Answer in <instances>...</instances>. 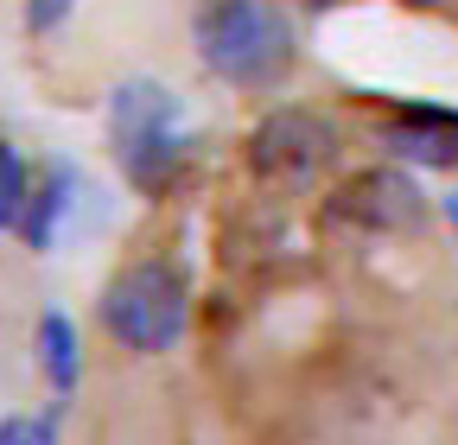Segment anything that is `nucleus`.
<instances>
[{"instance_id":"obj_1","label":"nucleus","mask_w":458,"mask_h":445,"mask_svg":"<svg viewBox=\"0 0 458 445\" xmlns=\"http://www.w3.org/2000/svg\"><path fill=\"white\" fill-rule=\"evenodd\" d=\"M191 38L204 71H216L236 89H280L286 71L300 64V38L280 0H204Z\"/></svg>"},{"instance_id":"obj_2","label":"nucleus","mask_w":458,"mask_h":445,"mask_svg":"<svg viewBox=\"0 0 458 445\" xmlns=\"http://www.w3.org/2000/svg\"><path fill=\"white\" fill-rule=\"evenodd\" d=\"M108 147H114V165L140 185V191H165L185 165V108L165 83H122L108 96Z\"/></svg>"},{"instance_id":"obj_3","label":"nucleus","mask_w":458,"mask_h":445,"mask_svg":"<svg viewBox=\"0 0 458 445\" xmlns=\"http://www.w3.org/2000/svg\"><path fill=\"white\" fill-rule=\"evenodd\" d=\"M185 312H191V293H185V273L172 261H134L102 293V331L134 357H159V350L179 344Z\"/></svg>"},{"instance_id":"obj_4","label":"nucleus","mask_w":458,"mask_h":445,"mask_svg":"<svg viewBox=\"0 0 458 445\" xmlns=\"http://www.w3.org/2000/svg\"><path fill=\"white\" fill-rule=\"evenodd\" d=\"M344 153V134L325 108H267V115L249 128V165L267 179V185H312L325 179Z\"/></svg>"},{"instance_id":"obj_5","label":"nucleus","mask_w":458,"mask_h":445,"mask_svg":"<svg viewBox=\"0 0 458 445\" xmlns=\"http://www.w3.org/2000/svg\"><path fill=\"white\" fill-rule=\"evenodd\" d=\"M331 216L363 222V230H420L427 216V191L408 172H363L331 197Z\"/></svg>"},{"instance_id":"obj_6","label":"nucleus","mask_w":458,"mask_h":445,"mask_svg":"<svg viewBox=\"0 0 458 445\" xmlns=\"http://www.w3.org/2000/svg\"><path fill=\"white\" fill-rule=\"evenodd\" d=\"M382 140H388L401 159L458 165V115H445V108H401V115L382 128Z\"/></svg>"},{"instance_id":"obj_7","label":"nucleus","mask_w":458,"mask_h":445,"mask_svg":"<svg viewBox=\"0 0 458 445\" xmlns=\"http://www.w3.org/2000/svg\"><path fill=\"white\" fill-rule=\"evenodd\" d=\"M38 344H45V375L57 382V395H71V388H77V331H71V318L64 312H45Z\"/></svg>"},{"instance_id":"obj_8","label":"nucleus","mask_w":458,"mask_h":445,"mask_svg":"<svg viewBox=\"0 0 458 445\" xmlns=\"http://www.w3.org/2000/svg\"><path fill=\"white\" fill-rule=\"evenodd\" d=\"M26 165H20V153L0 140V230H13L20 222V210H26Z\"/></svg>"},{"instance_id":"obj_9","label":"nucleus","mask_w":458,"mask_h":445,"mask_svg":"<svg viewBox=\"0 0 458 445\" xmlns=\"http://www.w3.org/2000/svg\"><path fill=\"white\" fill-rule=\"evenodd\" d=\"M0 445H57V432H51V420L20 414V420H7V426H0Z\"/></svg>"},{"instance_id":"obj_10","label":"nucleus","mask_w":458,"mask_h":445,"mask_svg":"<svg viewBox=\"0 0 458 445\" xmlns=\"http://www.w3.org/2000/svg\"><path fill=\"white\" fill-rule=\"evenodd\" d=\"M71 13V0H38L32 7V26H51V20H64Z\"/></svg>"},{"instance_id":"obj_11","label":"nucleus","mask_w":458,"mask_h":445,"mask_svg":"<svg viewBox=\"0 0 458 445\" xmlns=\"http://www.w3.org/2000/svg\"><path fill=\"white\" fill-rule=\"evenodd\" d=\"M306 7H344V0H306Z\"/></svg>"},{"instance_id":"obj_12","label":"nucleus","mask_w":458,"mask_h":445,"mask_svg":"<svg viewBox=\"0 0 458 445\" xmlns=\"http://www.w3.org/2000/svg\"><path fill=\"white\" fill-rule=\"evenodd\" d=\"M445 210H452V222H458V197H452V204H445Z\"/></svg>"}]
</instances>
